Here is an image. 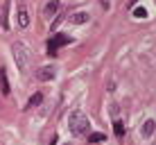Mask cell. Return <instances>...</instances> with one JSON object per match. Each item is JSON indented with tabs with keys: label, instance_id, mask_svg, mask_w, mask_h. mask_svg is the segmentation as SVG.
<instances>
[{
	"label": "cell",
	"instance_id": "1",
	"mask_svg": "<svg viewBox=\"0 0 156 145\" xmlns=\"http://www.w3.org/2000/svg\"><path fill=\"white\" fill-rule=\"evenodd\" d=\"M68 127H70V134L77 136V138L90 134V120L86 118V114H82V111H73V114L68 116Z\"/></svg>",
	"mask_w": 156,
	"mask_h": 145
},
{
	"label": "cell",
	"instance_id": "2",
	"mask_svg": "<svg viewBox=\"0 0 156 145\" xmlns=\"http://www.w3.org/2000/svg\"><path fill=\"white\" fill-rule=\"evenodd\" d=\"M12 50H14V59H16L18 71H20V73H27V71H30V50H27L23 43H14Z\"/></svg>",
	"mask_w": 156,
	"mask_h": 145
},
{
	"label": "cell",
	"instance_id": "3",
	"mask_svg": "<svg viewBox=\"0 0 156 145\" xmlns=\"http://www.w3.org/2000/svg\"><path fill=\"white\" fill-rule=\"evenodd\" d=\"M34 77L39 82H52L55 79V66H41L34 71Z\"/></svg>",
	"mask_w": 156,
	"mask_h": 145
},
{
	"label": "cell",
	"instance_id": "4",
	"mask_svg": "<svg viewBox=\"0 0 156 145\" xmlns=\"http://www.w3.org/2000/svg\"><path fill=\"white\" fill-rule=\"evenodd\" d=\"M16 20H18V27L20 30H25L30 25V12H27V7H25L23 2H20L18 9H16Z\"/></svg>",
	"mask_w": 156,
	"mask_h": 145
},
{
	"label": "cell",
	"instance_id": "5",
	"mask_svg": "<svg viewBox=\"0 0 156 145\" xmlns=\"http://www.w3.org/2000/svg\"><path fill=\"white\" fill-rule=\"evenodd\" d=\"M70 41H73V39H70L68 34H55L48 48H50V52H57V48H59V45H68Z\"/></svg>",
	"mask_w": 156,
	"mask_h": 145
},
{
	"label": "cell",
	"instance_id": "6",
	"mask_svg": "<svg viewBox=\"0 0 156 145\" xmlns=\"http://www.w3.org/2000/svg\"><path fill=\"white\" fill-rule=\"evenodd\" d=\"M154 132H156V122L152 120V118H147V120L140 125V136H143V138H149Z\"/></svg>",
	"mask_w": 156,
	"mask_h": 145
},
{
	"label": "cell",
	"instance_id": "7",
	"mask_svg": "<svg viewBox=\"0 0 156 145\" xmlns=\"http://www.w3.org/2000/svg\"><path fill=\"white\" fill-rule=\"evenodd\" d=\"M68 20H70L73 25H84V23H88V20H90V16L86 14V12H73Z\"/></svg>",
	"mask_w": 156,
	"mask_h": 145
},
{
	"label": "cell",
	"instance_id": "8",
	"mask_svg": "<svg viewBox=\"0 0 156 145\" xmlns=\"http://www.w3.org/2000/svg\"><path fill=\"white\" fill-rule=\"evenodd\" d=\"M7 12H9V0H5V2H2V9H0V25H2V30H9Z\"/></svg>",
	"mask_w": 156,
	"mask_h": 145
},
{
	"label": "cell",
	"instance_id": "9",
	"mask_svg": "<svg viewBox=\"0 0 156 145\" xmlns=\"http://www.w3.org/2000/svg\"><path fill=\"white\" fill-rule=\"evenodd\" d=\"M0 89H2V95H9V79L5 68H0Z\"/></svg>",
	"mask_w": 156,
	"mask_h": 145
},
{
	"label": "cell",
	"instance_id": "10",
	"mask_svg": "<svg viewBox=\"0 0 156 145\" xmlns=\"http://www.w3.org/2000/svg\"><path fill=\"white\" fill-rule=\"evenodd\" d=\"M41 102H43V93H34V95L30 98V102H27V109H30V107H36V104H41Z\"/></svg>",
	"mask_w": 156,
	"mask_h": 145
},
{
	"label": "cell",
	"instance_id": "11",
	"mask_svg": "<svg viewBox=\"0 0 156 145\" xmlns=\"http://www.w3.org/2000/svg\"><path fill=\"white\" fill-rule=\"evenodd\" d=\"M133 16H136V18H145V16H147V9L145 7H133Z\"/></svg>",
	"mask_w": 156,
	"mask_h": 145
},
{
	"label": "cell",
	"instance_id": "12",
	"mask_svg": "<svg viewBox=\"0 0 156 145\" xmlns=\"http://www.w3.org/2000/svg\"><path fill=\"white\" fill-rule=\"evenodd\" d=\"M113 129H115V136H122V134H125V127H122V122H120V120H115V122H113Z\"/></svg>",
	"mask_w": 156,
	"mask_h": 145
},
{
	"label": "cell",
	"instance_id": "13",
	"mask_svg": "<svg viewBox=\"0 0 156 145\" xmlns=\"http://www.w3.org/2000/svg\"><path fill=\"white\" fill-rule=\"evenodd\" d=\"M104 141V134H90V143H102Z\"/></svg>",
	"mask_w": 156,
	"mask_h": 145
},
{
	"label": "cell",
	"instance_id": "14",
	"mask_svg": "<svg viewBox=\"0 0 156 145\" xmlns=\"http://www.w3.org/2000/svg\"><path fill=\"white\" fill-rule=\"evenodd\" d=\"M136 2L138 0H129V7H136Z\"/></svg>",
	"mask_w": 156,
	"mask_h": 145
},
{
	"label": "cell",
	"instance_id": "15",
	"mask_svg": "<svg viewBox=\"0 0 156 145\" xmlns=\"http://www.w3.org/2000/svg\"><path fill=\"white\" fill-rule=\"evenodd\" d=\"M66 145H70V143H66Z\"/></svg>",
	"mask_w": 156,
	"mask_h": 145
}]
</instances>
